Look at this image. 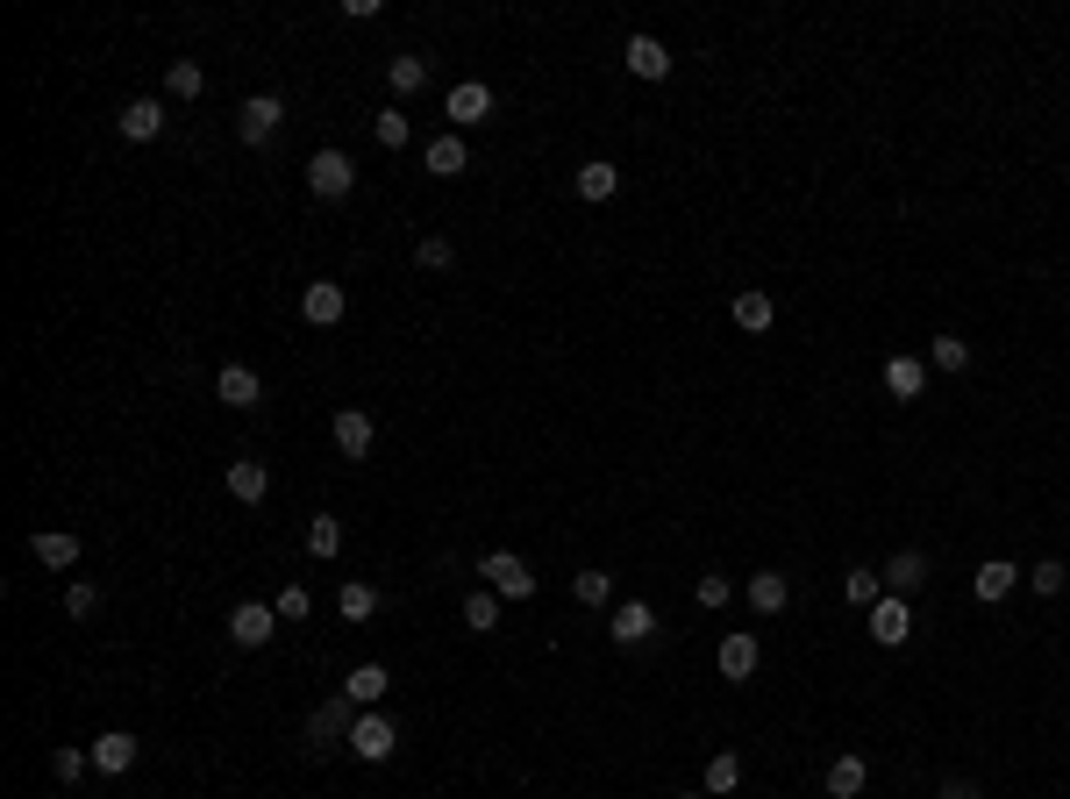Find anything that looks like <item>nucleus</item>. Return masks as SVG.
<instances>
[{
	"mask_svg": "<svg viewBox=\"0 0 1070 799\" xmlns=\"http://www.w3.org/2000/svg\"><path fill=\"white\" fill-rule=\"evenodd\" d=\"M971 585H977V600H1006V593H1014V564H1006V557H985Z\"/></svg>",
	"mask_w": 1070,
	"mask_h": 799,
	"instance_id": "28",
	"label": "nucleus"
},
{
	"mask_svg": "<svg viewBox=\"0 0 1070 799\" xmlns=\"http://www.w3.org/2000/svg\"><path fill=\"white\" fill-rule=\"evenodd\" d=\"M414 258L429 264V271H450V264H457V250H450V236H421V244H414Z\"/></svg>",
	"mask_w": 1070,
	"mask_h": 799,
	"instance_id": "38",
	"label": "nucleus"
},
{
	"mask_svg": "<svg viewBox=\"0 0 1070 799\" xmlns=\"http://www.w3.org/2000/svg\"><path fill=\"white\" fill-rule=\"evenodd\" d=\"M464 628H478V636H486V628H500V600H493V593H472V600H464Z\"/></svg>",
	"mask_w": 1070,
	"mask_h": 799,
	"instance_id": "35",
	"label": "nucleus"
},
{
	"mask_svg": "<svg viewBox=\"0 0 1070 799\" xmlns=\"http://www.w3.org/2000/svg\"><path fill=\"white\" fill-rule=\"evenodd\" d=\"M614 193H622V172L607 158H585L579 164V201H614Z\"/></svg>",
	"mask_w": 1070,
	"mask_h": 799,
	"instance_id": "23",
	"label": "nucleus"
},
{
	"mask_svg": "<svg viewBox=\"0 0 1070 799\" xmlns=\"http://www.w3.org/2000/svg\"><path fill=\"white\" fill-rule=\"evenodd\" d=\"M692 600H700V607H728V579H721V571H706V579L692 585Z\"/></svg>",
	"mask_w": 1070,
	"mask_h": 799,
	"instance_id": "41",
	"label": "nucleus"
},
{
	"mask_svg": "<svg viewBox=\"0 0 1070 799\" xmlns=\"http://www.w3.org/2000/svg\"><path fill=\"white\" fill-rule=\"evenodd\" d=\"M307 607H314L307 585H285V593H279V622H307Z\"/></svg>",
	"mask_w": 1070,
	"mask_h": 799,
	"instance_id": "42",
	"label": "nucleus"
},
{
	"mask_svg": "<svg viewBox=\"0 0 1070 799\" xmlns=\"http://www.w3.org/2000/svg\"><path fill=\"white\" fill-rule=\"evenodd\" d=\"M749 607H757V614H786V571H757V579H749Z\"/></svg>",
	"mask_w": 1070,
	"mask_h": 799,
	"instance_id": "27",
	"label": "nucleus"
},
{
	"mask_svg": "<svg viewBox=\"0 0 1070 799\" xmlns=\"http://www.w3.org/2000/svg\"><path fill=\"white\" fill-rule=\"evenodd\" d=\"M386 86H393L400 100H407V94H421V86H429V57H421V51H400V57H386Z\"/></svg>",
	"mask_w": 1070,
	"mask_h": 799,
	"instance_id": "20",
	"label": "nucleus"
},
{
	"mask_svg": "<svg viewBox=\"0 0 1070 799\" xmlns=\"http://www.w3.org/2000/svg\"><path fill=\"white\" fill-rule=\"evenodd\" d=\"M571 593H579V607H607V571H579V579H571Z\"/></svg>",
	"mask_w": 1070,
	"mask_h": 799,
	"instance_id": "36",
	"label": "nucleus"
},
{
	"mask_svg": "<svg viewBox=\"0 0 1070 799\" xmlns=\"http://www.w3.org/2000/svg\"><path fill=\"white\" fill-rule=\"evenodd\" d=\"M271 622H279V607H264V600H244V607L229 614V643H236V650H264V643L279 636Z\"/></svg>",
	"mask_w": 1070,
	"mask_h": 799,
	"instance_id": "5",
	"label": "nucleus"
},
{
	"mask_svg": "<svg viewBox=\"0 0 1070 799\" xmlns=\"http://www.w3.org/2000/svg\"><path fill=\"white\" fill-rule=\"evenodd\" d=\"M728 314H735V328H749V336H764V328L778 322V300L764 293V285H743V293L728 300Z\"/></svg>",
	"mask_w": 1070,
	"mask_h": 799,
	"instance_id": "10",
	"label": "nucleus"
},
{
	"mask_svg": "<svg viewBox=\"0 0 1070 799\" xmlns=\"http://www.w3.org/2000/svg\"><path fill=\"white\" fill-rule=\"evenodd\" d=\"M343 307H350V293H343L336 279H314L307 293H300V314H307L314 328H336V322H343Z\"/></svg>",
	"mask_w": 1070,
	"mask_h": 799,
	"instance_id": "9",
	"label": "nucleus"
},
{
	"mask_svg": "<svg viewBox=\"0 0 1070 799\" xmlns=\"http://www.w3.org/2000/svg\"><path fill=\"white\" fill-rule=\"evenodd\" d=\"M936 799H977V786H971V778H949V786H942Z\"/></svg>",
	"mask_w": 1070,
	"mask_h": 799,
	"instance_id": "44",
	"label": "nucleus"
},
{
	"mask_svg": "<svg viewBox=\"0 0 1070 799\" xmlns=\"http://www.w3.org/2000/svg\"><path fill=\"white\" fill-rule=\"evenodd\" d=\"M307 186H314V201H343V193L357 186V164L343 158V150H314V158H307Z\"/></svg>",
	"mask_w": 1070,
	"mask_h": 799,
	"instance_id": "1",
	"label": "nucleus"
},
{
	"mask_svg": "<svg viewBox=\"0 0 1070 799\" xmlns=\"http://www.w3.org/2000/svg\"><path fill=\"white\" fill-rule=\"evenodd\" d=\"M678 799H714V792H678Z\"/></svg>",
	"mask_w": 1070,
	"mask_h": 799,
	"instance_id": "45",
	"label": "nucleus"
},
{
	"mask_svg": "<svg viewBox=\"0 0 1070 799\" xmlns=\"http://www.w3.org/2000/svg\"><path fill=\"white\" fill-rule=\"evenodd\" d=\"M421 164H429L435 179H457L464 164H472V150H464V136H435V143L421 150Z\"/></svg>",
	"mask_w": 1070,
	"mask_h": 799,
	"instance_id": "22",
	"label": "nucleus"
},
{
	"mask_svg": "<svg viewBox=\"0 0 1070 799\" xmlns=\"http://www.w3.org/2000/svg\"><path fill=\"white\" fill-rule=\"evenodd\" d=\"M493 115V86H478V79H464V86H450V122H486Z\"/></svg>",
	"mask_w": 1070,
	"mask_h": 799,
	"instance_id": "18",
	"label": "nucleus"
},
{
	"mask_svg": "<svg viewBox=\"0 0 1070 799\" xmlns=\"http://www.w3.org/2000/svg\"><path fill=\"white\" fill-rule=\"evenodd\" d=\"M215 400H221V407H258V400H264L258 371H250V365H221V371H215Z\"/></svg>",
	"mask_w": 1070,
	"mask_h": 799,
	"instance_id": "12",
	"label": "nucleus"
},
{
	"mask_svg": "<svg viewBox=\"0 0 1070 799\" xmlns=\"http://www.w3.org/2000/svg\"><path fill=\"white\" fill-rule=\"evenodd\" d=\"M842 593H850V607H878V600H885V579H878V571H850V579H842Z\"/></svg>",
	"mask_w": 1070,
	"mask_h": 799,
	"instance_id": "31",
	"label": "nucleus"
},
{
	"mask_svg": "<svg viewBox=\"0 0 1070 799\" xmlns=\"http://www.w3.org/2000/svg\"><path fill=\"white\" fill-rule=\"evenodd\" d=\"M115 129H122L129 143H158V136H164V108H158V100H129V108L115 115Z\"/></svg>",
	"mask_w": 1070,
	"mask_h": 799,
	"instance_id": "14",
	"label": "nucleus"
},
{
	"mask_svg": "<svg viewBox=\"0 0 1070 799\" xmlns=\"http://www.w3.org/2000/svg\"><path fill=\"white\" fill-rule=\"evenodd\" d=\"M328 435H336V457H371V443H379V421H371L365 407H343V414L328 421Z\"/></svg>",
	"mask_w": 1070,
	"mask_h": 799,
	"instance_id": "6",
	"label": "nucleus"
},
{
	"mask_svg": "<svg viewBox=\"0 0 1070 799\" xmlns=\"http://www.w3.org/2000/svg\"><path fill=\"white\" fill-rule=\"evenodd\" d=\"M628 72H636V79H671V51L657 36H628Z\"/></svg>",
	"mask_w": 1070,
	"mask_h": 799,
	"instance_id": "16",
	"label": "nucleus"
},
{
	"mask_svg": "<svg viewBox=\"0 0 1070 799\" xmlns=\"http://www.w3.org/2000/svg\"><path fill=\"white\" fill-rule=\"evenodd\" d=\"M350 749H357L365 764H386V757L400 749V728L379 714V706H365V714H357V728H350Z\"/></svg>",
	"mask_w": 1070,
	"mask_h": 799,
	"instance_id": "2",
	"label": "nucleus"
},
{
	"mask_svg": "<svg viewBox=\"0 0 1070 799\" xmlns=\"http://www.w3.org/2000/svg\"><path fill=\"white\" fill-rule=\"evenodd\" d=\"M357 714H365V706H357L350 692H336V700H322V706H314L307 735H314V743H336V735H350V728H357Z\"/></svg>",
	"mask_w": 1070,
	"mask_h": 799,
	"instance_id": "8",
	"label": "nucleus"
},
{
	"mask_svg": "<svg viewBox=\"0 0 1070 799\" xmlns=\"http://www.w3.org/2000/svg\"><path fill=\"white\" fill-rule=\"evenodd\" d=\"M29 550H36V564H51V571H72V564H79V536H65V529H36V536H29Z\"/></svg>",
	"mask_w": 1070,
	"mask_h": 799,
	"instance_id": "17",
	"label": "nucleus"
},
{
	"mask_svg": "<svg viewBox=\"0 0 1070 799\" xmlns=\"http://www.w3.org/2000/svg\"><path fill=\"white\" fill-rule=\"evenodd\" d=\"M650 636H657L650 600H628V607H614V643H622V650H636V643H650Z\"/></svg>",
	"mask_w": 1070,
	"mask_h": 799,
	"instance_id": "13",
	"label": "nucleus"
},
{
	"mask_svg": "<svg viewBox=\"0 0 1070 799\" xmlns=\"http://www.w3.org/2000/svg\"><path fill=\"white\" fill-rule=\"evenodd\" d=\"M714 665H721V678H749V671L764 665L757 636H749V628H728V636H721V657H714Z\"/></svg>",
	"mask_w": 1070,
	"mask_h": 799,
	"instance_id": "11",
	"label": "nucleus"
},
{
	"mask_svg": "<svg viewBox=\"0 0 1070 799\" xmlns=\"http://www.w3.org/2000/svg\"><path fill=\"white\" fill-rule=\"evenodd\" d=\"M864 786H871V764L864 757H835V764H828V792H835V799H856Z\"/></svg>",
	"mask_w": 1070,
	"mask_h": 799,
	"instance_id": "26",
	"label": "nucleus"
},
{
	"mask_svg": "<svg viewBox=\"0 0 1070 799\" xmlns=\"http://www.w3.org/2000/svg\"><path fill=\"white\" fill-rule=\"evenodd\" d=\"M735 786H743V757H735V749L706 757V792H735Z\"/></svg>",
	"mask_w": 1070,
	"mask_h": 799,
	"instance_id": "30",
	"label": "nucleus"
},
{
	"mask_svg": "<svg viewBox=\"0 0 1070 799\" xmlns=\"http://www.w3.org/2000/svg\"><path fill=\"white\" fill-rule=\"evenodd\" d=\"M86 764H94V749H72V743H65V749H51V771H57V786H72V778H79Z\"/></svg>",
	"mask_w": 1070,
	"mask_h": 799,
	"instance_id": "37",
	"label": "nucleus"
},
{
	"mask_svg": "<svg viewBox=\"0 0 1070 799\" xmlns=\"http://www.w3.org/2000/svg\"><path fill=\"white\" fill-rule=\"evenodd\" d=\"M1028 585H1035V593H1049V600H1057V593H1063V564H1057V557H1042V564L1028 571Z\"/></svg>",
	"mask_w": 1070,
	"mask_h": 799,
	"instance_id": "39",
	"label": "nucleus"
},
{
	"mask_svg": "<svg viewBox=\"0 0 1070 799\" xmlns=\"http://www.w3.org/2000/svg\"><path fill=\"white\" fill-rule=\"evenodd\" d=\"M336 607H343V622H371V614H379V585L350 579V585H343V600H336Z\"/></svg>",
	"mask_w": 1070,
	"mask_h": 799,
	"instance_id": "29",
	"label": "nucleus"
},
{
	"mask_svg": "<svg viewBox=\"0 0 1070 799\" xmlns=\"http://www.w3.org/2000/svg\"><path fill=\"white\" fill-rule=\"evenodd\" d=\"M386 685H393V678H386V665H357L350 678H343V692H350L357 706H379V700H386Z\"/></svg>",
	"mask_w": 1070,
	"mask_h": 799,
	"instance_id": "25",
	"label": "nucleus"
},
{
	"mask_svg": "<svg viewBox=\"0 0 1070 799\" xmlns=\"http://www.w3.org/2000/svg\"><path fill=\"white\" fill-rule=\"evenodd\" d=\"M914 636V607L899 593H885L878 607H871V643H885V650H899V643Z\"/></svg>",
	"mask_w": 1070,
	"mask_h": 799,
	"instance_id": "7",
	"label": "nucleus"
},
{
	"mask_svg": "<svg viewBox=\"0 0 1070 799\" xmlns=\"http://www.w3.org/2000/svg\"><path fill=\"white\" fill-rule=\"evenodd\" d=\"M94 607H100V585H86V579H79V585L65 593V614H72V622H86Z\"/></svg>",
	"mask_w": 1070,
	"mask_h": 799,
	"instance_id": "40",
	"label": "nucleus"
},
{
	"mask_svg": "<svg viewBox=\"0 0 1070 799\" xmlns=\"http://www.w3.org/2000/svg\"><path fill=\"white\" fill-rule=\"evenodd\" d=\"M136 749H143V743H136L129 728H108V735H100V743H94V764H100V771H108V778H122L129 764H136Z\"/></svg>",
	"mask_w": 1070,
	"mask_h": 799,
	"instance_id": "19",
	"label": "nucleus"
},
{
	"mask_svg": "<svg viewBox=\"0 0 1070 799\" xmlns=\"http://www.w3.org/2000/svg\"><path fill=\"white\" fill-rule=\"evenodd\" d=\"M478 571H486V585H493L500 600H536V571L521 564L515 550H493V557H486Z\"/></svg>",
	"mask_w": 1070,
	"mask_h": 799,
	"instance_id": "3",
	"label": "nucleus"
},
{
	"mask_svg": "<svg viewBox=\"0 0 1070 799\" xmlns=\"http://www.w3.org/2000/svg\"><path fill=\"white\" fill-rule=\"evenodd\" d=\"M164 86H172V100H193L207 86V72L193 65V57H172V72H164Z\"/></svg>",
	"mask_w": 1070,
	"mask_h": 799,
	"instance_id": "32",
	"label": "nucleus"
},
{
	"mask_svg": "<svg viewBox=\"0 0 1070 799\" xmlns=\"http://www.w3.org/2000/svg\"><path fill=\"white\" fill-rule=\"evenodd\" d=\"M279 122H285V100L279 94H250L244 108H236V136H244V143H271Z\"/></svg>",
	"mask_w": 1070,
	"mask_h": 799,
	"instance_id": "4",
	"label": "nucleus"
},
{
	"mask_svg": "<svg viewBox=\"0 0 1070 799\" xmlns=\"http://www.w3.org/2000/svg\"><path fill=\"white\" fill-rule=\"evenodd\" d=\"M885 393H893V400H921L928 393V365H921V357H885Z\"/></svg>",
	"mask_w": 1070,
	"mask_h": 799,
	"instance_id": "15",
	"label": "nucleus"
},
{
	"mask_svg": "<svg viewBox=\"0 0 1070 799\" xmlns=\"http://www.w3.org/2000/svg\"><path fill=\"white\" fill-rule=\"evenodd\" d=\"M229 493H236L244 507H258L264 493H271V472H264L258 457H236V464H229Z\"/></svg>",
	"mask_w": 1070,
	"mask_h": 799,
	"instance_id": "21",
	"label": "nucleus"
},
{
	"mask_svg": "<svg viewBox=\"0 0 1070 799\" xmlns=\"http://www.w3.org/2000/svg\"><path fill=\"white\" fill-rule=\"evenodd\" d=\"M371 136H379L386 150H400V143H407V115H393V108H386L379 122H371Z\"/></svg>",
	"mask_w": 1070,
	"mask_h": 799,
	"instance_id": "43",
	"label": "nucleus"
},
{
	"mask_svg": "<svg viewBox=\"0 0 1070 799\" xmlns=\"http://www.w3.org/2000/svg\"><path fill=\"white\" fill-rule=\"evenodd\" d=\"M307 550H314V557H336V550H343V521H336V515H314V521H307Z\"/></svg>",
	"mask_w": 1070,
	"mask_h": 799,
	"instance_id": "34",
	"label": "nucleus"
},
{
	"mask_svg": "<svg viewBox=\"0 0 1070 799\" xmlns=\"http://www.w3.org/2000/svg\"><path fill=\"white\" fill-rule=\"evenodd\" d=\"M885 585H893V593L907 600L914 585H928V557H921V550H899L893 564H885Z\"/></svg>",
	"mask_w": 1070,
	"mask_h": 799,
	"instance_id": "24",
	"label": "nucleus"
},
{
	"mask_svg": "<svg viewBox=\"0 0 1070 799\" xmlns=\"http://www.w3.org/2000/svg\"><path fill=\"white\" fill-rule=\"evenodd\" d=\"M928 365H936V371H963V365H971V343H963V336H936V343H928Z\"/></svg>",
	"mask_w": 1070,
	"mask_h": 799,
	"instance_id": "33",
	"label": "nucleus"
}]
</instances>
